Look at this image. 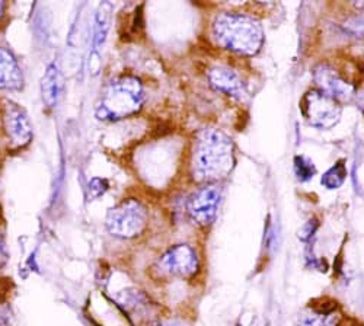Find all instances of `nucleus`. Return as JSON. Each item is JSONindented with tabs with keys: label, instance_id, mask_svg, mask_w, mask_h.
Returning a JSON list of instances; mask_svg holds the SVG:
<instances>
[{
	"label": "nucleus",
	"instance_id": "nucleus-1",
	"mask_svg": "<svg viewBox=\"0 0 364 326\" xmlns=\"http://www.w3.org/2000/svg\"><path fill=\"white\" fill-rule=\"evenodd\" d=\"M235 165L233 143L215 129L203 130L196 141L193 175L197 181L215 183L226 178Z\"/></svg>",
	"mask_w": 364,
	"mask_h": 326
},
{
	"label": "nucleus",
	"instance_id": "nucleus-2",
	"mask_svg": "<svg viewBox=\"0 0 364 326\" xmlns=\"http://www.w3.org/2000/svg\"><path fill=\"white\" fill-rule=\"evenodd\" d=\"M213 31L222 47L242 55L257 54L264 43L261 23L247 15L220 13L215 21Z\"/></svg>",
	"mask_w": 364,
	"mask_h": 326
},
{
	"label": "nucleus",
	"instance_id": "nucleus-3",
	"mask_svg": "<svg viewBox=\"0 0 364 326\" xmlns=\"http://www.w3.org/2000/svg\"><path fill=\"white\" fill-rule=\"evenodd\" d=\"M144 102V89L134 76H121L104 89L95 114L101 121H119L137 114Z\"/></svg>",
	"mask_w": 364,
	"mask_h": 326
},
{
	"label": "nucleus",
	"instance_id": "nucleus-4",
	"mask_svg": "<svg viewBox=\"0 0 364 326\" xmlns=\"http://www.w3.org/2000/svg\"><path fill=\"white\" fill-rule=\"evenodd\" d=\"M147 223V212L144 205L133 198L121 201L108 212L107 229L112 236L132 239L139 236Z\"/></svg>",
	"mask_w": 364,
	"mask_h": 326
},
{
	"label": "nucleus",
	"instance_id": "nucleus-5",
	"mask_svg": "<svg viewBox=\"0 0 364 326\" xmlns=\"http://www.w3.org/2000/svg\"><path fill=\"white\" fill-rule=\"evenodd\" d=\"M301 115L316 129H331L340 121L341 107L340 102L332 99L321 91H311L301 99Z\"/></svg>",
	"mask_w": 364,
	"mask_h": 326
},
{
	"label": "nucleus",
	"instance_id": "nucleus-6",
	"mask_svg": "<svg viewBox=\"0 0 364 326\" xmlns=\"http://www.w3.org/2000/svg\"><path fill=\"white\" fill-rule=\"evenodd\" d=\"M158 270L162 276L190 278L198 271V258L190 245H176L166 251L159 262Z\"/></svg>",
	"mask_w": 364,
	"mask_h": 326
},
{
	"label": "nucleus",
	"instance_id": "nucleus-7",
	"mask_svg": "<svg viewBox=\"0 0 364 326\" xmlns=\"http://www.w3.org/2000/svg\"><path fill=\"white\" fill-rule=\"evenodd\" d=\"M4 127L14 147L26 146L33 138V126L26 111L11 99L4 102Z\"/></svg>",
	"mask_w": 364,
	"mask_h": 326
},
{
	"label": "nucleus",
	"instance_id": "nucleus-8",
	"mask_svg": "<svg viewBox=\"0 0 364 326\" xmlns=\"http://www.w3.org/2000/svg\"><path fill=\"white\" fill-rule=\"evenodd\" d=\"M220 190L215 185H207L196 191L187 202L190 217L200 226H208L215 222L220 205Z\"/></svg>",
	"mask_w": 364,
	"mask_h": 326
},
{
	"label": "nucleus",
	"instance_id": "nucleus-9",
	"mask_svg": "<svg viewBox=\"0 0 364 326\" xmlns=\"http://www.w3.org/2000/svg\"><path fill=\"white\" fill-rule=\"evenodd\" d=\"M315 80L319 86L318 91L336 99L337 102L350 101L354 97V86L341 77V75L326 65H321L315 69Z\"/></svg>",
	"mask_w": 364,
	"mask_h": 326
},
{
	"label": "nucleus",
	"instance_id": "nucleus-10",
	"mask_svg": "<svg viewBox=\"0 0 364 326\" xmlns=\"http://www.w3.org/2000/svg\"><path fill=\"white\" fill-rule=\"evenodd\" d=\"M112 19V5L104 2L100 5L94 19V33H92V45H90V67L94 62L98 60L101 50L107 41Z\"/></svg>",
	"mask_w": 364,
	"mask_h": 326
},
{
	"label": "nucleus",
	"instance_id": "nucleus-11",
	"mask_svg": "<svg viewBox=\"0 0 364 326\" xmlns=\"http://www.w3.org/2000/svg\"><path fill=\"white\" fill-rule=\"evenodd\" d=\"M23 86V75L15 55L0 47V89L2 91H21Z\"/></svg>",
	"mask_w": 364,
	"mask_h": 326
},
{
	"label": "nucleus",
	"instance_id": "nucleus-12",
	"mask_svg": "<svg viewBox=\"0 0 364 326\" xmlns=\"http://www.w3.org/2000/svg\"><path fill=\"white\" fill-rule=\"evenodd\" d=\"M208 80L218 89V91L226 95H230L235 98L244 97V83H242L237 73L229 67H223V66L213 67L208 72Z\"/></svg>",
	"mask_w": 364,
	"mask_h": 326
},
{
	"label": "nucleus",
	"instance_id": "nucleus-13",
	"mask_svg": "<svg viewBox=\"0 0 364 326\" xmlns=\"http://www.w3.org/2000/svg\"><path fill=\"white\" fill-rule=\"evenodd\" d=\"M62 91H63L62 72H60L55 63H50L41 79V97H43L44 105L48 109H53L57 107Z\"/></svg>",
	"mask_w": 364,
	"mask_h": 326
},
{
	"label": "nucleus",
	"instance_id": "nucleus-14",
	"mask_svg": "<svg viewBox=\"0 0 364 326\" xmlns=\"http://www.w3.org/2000/svg\"><path fill=\"white\" fill-rule=\"evenodd\" d=\"M336 313H322L315 309H311L301 313L299 317L297 326H336Z\"/></svg>",
	"mask_w": 364,
	"mask_h": 326
},
{
	"label": "nucleus",
	"instance_id": "nucleus-15",
	"mask_svg": "<svg viewBox=\"0 0 364 326\" xmlns=\"http://www.w3.org/2000/svg\"><path fill=\"white\" fill-rule=\"evenodd\" d=\"M347 178V169L344 162H337L332 168H329L322 176V185L328 190L340 188Z\"/></svg>",
	"mask_w": 364,
	"mask_h": 326
},
{
	"label": "nucleus",
	"instance_id": "nucleus-16",
	"mask_svg": "<svg viewBox=\"0 0 364 326\" xmlns=\"http://www.w3.org/2000/svg\"><path fill=\"white\" fill-rule=\"evenodd\" d=\"M294 173H296L299 181L306 183L316 173V168L309 159L303 158V156H297L294 159Z\"/></svg>",
	"mask_w": 364,
	"mask_h": 326
},
{
	"label": "nucleus",
	"instance_id": "nucleus-17",
	"mask_svg": "<svg viewBox=\"0 0 364 326\" xmlns=\"http://www.w3.org/2000/svg\"><path fill=\"white\" fill-rule=\"evenodd\" d=\"M344 29L354 37H364V11L348 18L344 23Z\"/></svg>",
	"mask_w": 364,
	"mask_h": 326
},
{
	"label": "nucleus",
	"instance_id": "nucleus-18",
	"mask_svg": "<svg viewBox=\"0 0 364 326\" xmlns=\"http://www.w3.org/2000/svg\"><path fill=\"white\" fill-rule=\"evenodd\" d=\"M108 190V183L105 180H101V178H95L89 183L87 185V198L89 200H95L100 198L104 192Z\"/></svg>",
	"mask_w": 364,
	"mask_h": 326
},
{
	"label": "nucleus",
	"instance_id": "nucleus-19",
	"mask_svg": "<svg viewBox=\"0 0 364 326\" xmlns=\"http://www.w3.org/2000/svg\"><path fill=\"white\" fill-rule=\"evenodd\" d=\"M316 226H318L316 219L309 220L305 226L301 227V230H300V233H299L300 239H301V241H305V242H308V241L312 238V236H314V233L316 232Z\"/></svg>",
	"mask_w": 364,
	"mask_h": 326
},
{
	"label": "nucleus",
	"instance_id": "nucleus-20",
	"mask_svg": "<svg viewBox=\"0 0 364 326\" xmlns=\"http://www.w3.org/2000/svg\"><path fill=\"white\" fill-rule=\"evenodd\" d=\"M8 262V249H6V244L4 236L0 234V271L5 268V265Z\"/></svg>",
	"mask_w": 364,
	"mask_h": 326
},
{
	"label": "nucleus",
	"instance_id": "nucleus-21",
	"mask_svg": "<svg viewBox=\"0 0 364 326\" xmlns=\"http://www.w3.org/2000/svg\"><path fill=\"white\" fill-rule=\"evenodd\" d=\"M4 9H5V5L0 2V18H2V15H4Z\"/></svg>",
	"mask_w": 364,
	"mask_h": 326
},
{
	"label": "nucleus",
	"instance_id": "nucleus-22",
	"mask_svg": "<svg viewBox=\"0 0 364 326\" xmlns=\"http://www.w3.org/2000/svg\"><path fill=\"white\" fill-rule=\"evenodd\" d=\"M161 326H165V325H161Z\"/></svg>",
	"mask_w": 364,
	"mask_h": 326
}]
</instances>
